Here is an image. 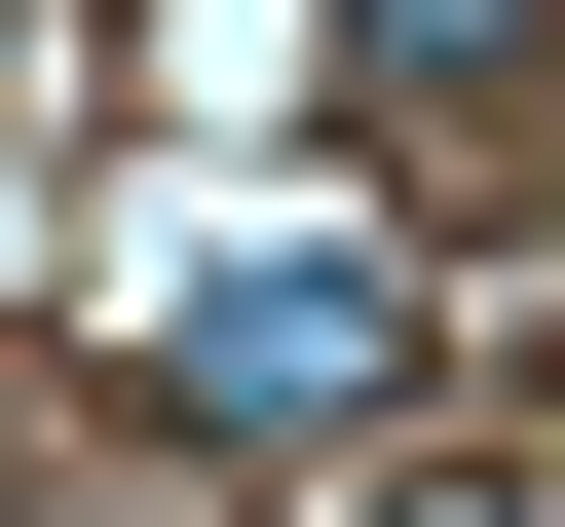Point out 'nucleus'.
Wrapping results in <instances>:
<instances>
[{"label":"nucleus","mask_w":565,"mask_h":527,"mask_svg":"<svg viewBox=\"0 0 565 527\" xmlns=\"http://www.w3.org/2000/svg\"><path fill=\"white\" fill-rule=\"evenodd\" d=\"M151 415H189V452H377V415H415V264H377V226H302V264H189Z\"/></svg>","instance_id":"1"},{"label":"nucleus","mask_w":565,"mask_h":527,"mask_svg":"<svg viewBox=\"0 0 565 527\" xmlns=\"http://www.w3.org/2000/svg\"><path fill=\"white\" fill-rule=\"evenodd\" d=\"M377 39H415V76H490V39H565V0H377Z\"/></svg>","instance_id":"2"}]
</instances>
